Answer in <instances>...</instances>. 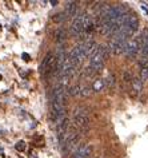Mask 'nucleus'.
Instances as JSON below:
<instances>
[{
	"instance_id": "1",
	"label": "nucleus",
	"mask_w": 148,
	"mask_h": 158,
	"mask_svg": "<svg viewBox=\"0 0 148 158\" xmlns=\"http://www.w3.org/2000/svg\"><path fill=\"white\" fill-rule=\"evenodd\" d=\"M108 58V48L107 47H97L96 51L89 56V66L87 69L88 74H95V73H100L104 67V62Z\"/></svg>"
},
{
	"instance_id": "2",
	"label": "nucleus",
	"mask_w": 148,
	"mask_h": 158,
	"mask_svg": "<svg viewBox=\"0 0 148 158\" xmlns=\"http://www.w3.org/2000/svg\"><path fill=\"white\" fill-rule=\"evenodd\" d=\"M73 126L77 129V130H87L89 127V115L87 113V110L84 109H76L75 113H73Z\"/></svg>"
},
{
	"instance_id": "3",
	"label": "nucleus",
	"mask_w": 148,
	"mask_h": 158,
	"mask_svg": "<svg viewBox=\"0 0 148 158\" xmlns=\"http://www.w3.org/2000/svg\"><path fill=\"white\" fill-rule=\"evenodd\" d=\"M55 70H56V55L48 52L40 64V74L43 77H49V75L55 74Z\"/></svg>"
},
{
	"instance_id": "4",
	"label": "nucleus",
	"mask_w": 148,
	"mask_h": 158,
	"mask_svg": "<svg viewBox=\"0 0 148 158\" xmlns=\"http://www.w3.org/2000/svg\"><path fill=\"white\" fill-rule=\"evenodd\" d=\"M84 18L85 14H79L76 15L71 24V34L73 36H83L84 35Z\"/></svg>"
},
{
	"instance_id": "5",
	"label": "nucleus",
	"mask_w": 148,
	"mask_h": 158,
	"mask_svg": "<svg viewBox=\"0 0 148 158\" xmlns=\"http://www.w3.org/2000/svg\"><path fill=\"white\" fill-rule=\"evenodd\" d=\"M140 48H142V38L132 39V40H128L126 50H124V54L128 55V56H136Z\"/></svg>"
},
{
	"instance_id": "6",
	"label": "nucleus",
	"mask_w": 148,
	"mask_h": 158,
	"mask_svg": "<svg viewBox=\"0 0 148 158\" xmlns=\"http://www.w3.org/2000/svg\"><path fill=\"white\" fill-rule=\"evenodd\" d=\"M127 43H128V42H120V40H116V39H114V40L110 43V48H108V50H111L112 54L119 55V54L124 52Z\"/></svg>"
},
{
	"instance_id": "7",
	"label": "nucleus",
	"mask_w": 148,
	"mask_h": 158,
	"mask_svg": "<svg viewBox=\"0 0 148 158\" xmlns=\"http://www.w3.org/2000/svg\"><path fill=\"white\" fill-rule=\"evenodd\" d=\"M92 153V146L91 145H83L77 149V152L75 153L73 158H89Z\"/></svg>"
},
{
	"instance_id": "8",
	"label": "nucleus",
	"mask_w": 148,
	"mask_h": 158,
	"mask_svg": "<svg viewBox=\"0 0 148 158\" xmlns=\"http://www.w3.org/2000/svg\"><path fill=\"white\" fill-rule=\"evenodd\" d=\"M124 26H126L132 34H135L136 31H138V28H139V20H138V18H136L135 15H130Z\"/></svg>"
},
{
	"instance_id": "9",
	"label": "nucleus",
	"mask_w": 148,
	"mask_h": 158,
	"mask_svg": "<svg viewBox=\"0 0 148 158\" xmlns=\"http://www.w3.org/2000/svg\"><path fill=\"white\" fill-rule=\"evenodd\" d=\"M77 14V6L75 2H69L67 3V7H65V15L68 18H72V16H76Z\"/></svg>"
},
{
	"instance_id": "10",
	"label": "nucleus",
	"mask_w": 148,
	"mask_h": 158,
	"mask_svg": "<svg viewBox=\"0 0 148 158\" xmlns=\"http://www.w3.org/2000/svg\"><path fill=\"white\" fill-rule=\"evenodd\" d=\"M132 87H134V91L136 94H140L142 91V87H143V82L140 78H134L132 79Z\"/></svg>"
},
{
	"instance_id": "11",
	"label": "nucleus",
	"mask_w": 148,
	"mask_h": 158,
	"mask_svg": "<svg viewBox=\"0 0 148 158\" xmlns=\"http://www.w3.org/2000/svg\"><path fill=\"white\" fill-rule=\"evenodd\" d=\"M104 86H106V82H104L103 79H97V81H95V82H93V86H92V91H95V93H99V91H102Z\"/></svg>"
},
{
	"instance_id": "12",
	"label": "nucleus",
	"mask_w": 148,
	"mask_h": 158,
	"mask_svg": "<svg viewBox=\"0 0 148 158\" xmlns=\"http://www.w3.org/2000/svg\"><path fill=\"white\" fill-rule=\"evenodd\" d=\"M55 38H56V42L61 43V42L65 40V38H67V32H65L63 28H59L56 31V34H55Z\"/></svg>"
},
{
	"instance_id": "13",
	"label": "nucleus",
	"mask_w": 148,
	"mask_h": 158,
	"mask_svg": "<svg viewBox=\"0 0 148 158\" xmlns=\"http://www.w3.org/2000/svg\"><path fill=\"white\" fill-rule=\"evenodd\" d=\"M142 52L148 55V36H142Z\"/></svg>"
},
{
	"instance_id": "14",
	"label": "nucleus",
	"mask_w": 148,
	"mask_h": 158,
	"mask_svg": "<svg viewBox=\"0 0 148 158\" xmlns=\"http://www.w3.org/2000/svg\"><path fill=\"white\" fill-rule=\"evenodd\" d=\"M140 79H142V82L148 81V64L143 66L142 70H140Z\"/></svg>"
},
{
	"instance_id": "15",
	"label": "nucleus",
	"mask_w": 148,
	"mask_h": 158,
	"mask_svg": "<svg viewBox=\"0 0 148 158\" xmlns=\"http://www.w3.org/2000/svg\"><path fill=\"white\" fill-rule=\"evenodd\" d=\"M80 90H81V87H80L79 85L72 86V87L69 89V95H79V94H80Z\"/></svg>"
},
{
	"instance_id": "16",
	"label": "nucleus",
	"mask_w": 148,
	"mask_h": 158,
	"mask_svg": "<svg viewBox=\"0 0 148 158\" xmlns=\"http://www.w3.org/2000/svg\"><path fill=\"white\" fill-rule=\"evenodd\" d=\"M65 18H67V15H65V12L57 14V15H55V16H53V22H56V23H60V22L65 20Z\"/></svg>"
},
{
	"instance_id": "17",
	"label": "nucleus",
	"mask_w": 148,
	"mask_h": 158,
	"mask_svg": "<svg viewBox=\"0 0 148 158\" xmlns=\"http://www.w3.org/2000/svg\"><path fill=\"white\" fill-rule=\"evenodd\" d=\"M91 89L89 87H81L80 90V95H83V97H88V95H91Z\"/></svg>"
},
{
	"instance_id": "18",
	"label": "nucleus",
	"mask_w": 148,
	"mask_h": 158,
	"mask_svg": "<svg viewBox=\"0 0 148 158\" xmlns=\"http://www.w3.org/2000/svg\"><path fill=\"white\" fill-rule=\"evenodd\" d=\"M124 81H126V82H132V78H131V73H130V71L124 73Z\"/></svg>"
},
{
	"instance_id": "19",
	"label": "nucleus",
	"mask_w": 148,
	"mask_h": 158,
	"mask_svg": "<svg viewBox=\"0 0 148 158\" xmlns=\"http://www.w3.org/2000/svg\"><path fill=\"white\" fill-rule=\"evenodd\" d=\"M16 149L18 150H24L25 149V146H24V142H18V145H16Z\"/></svg>"
}]
</instances>
